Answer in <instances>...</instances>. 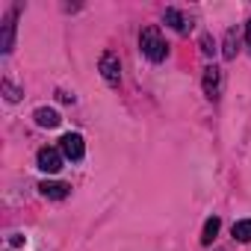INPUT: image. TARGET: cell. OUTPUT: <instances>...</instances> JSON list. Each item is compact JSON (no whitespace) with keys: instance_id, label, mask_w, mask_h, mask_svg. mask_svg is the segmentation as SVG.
I'll return each instance as SVG.
<instances>
[{"instance_id":"1","label":"cell","mask_w":251,"mask_h":251,"mask_svg":"<svg viewBox=\"0 0 251 251\" xmlns=\"http://www.w3.org/2000/svg\"><path fill=\"white\" fill-rule=\"evenodd\" d=\"M139 48H142V53H145L151 62H163L166 53H169V45L163 42V36H160L157 27H145V30L139 33Z\"/></svg>"},{"instance_id":"2","label":"cell","mask_w":251,"mask_h":251,"mask_svg":"<svg viewBox=\"0 0 251 251\" xmlns=\"http://www.w3.org/2000/svg\"><path fill=\"white\" fill-rule=\"evenodd\" d=\"M59 151H62V157H68L71 163H77V160H83V154H86V145H83V136H80V133H65V136L59 139Z\"/></svg>"},{"instance_id":"3","label":"cell","mask_w":251,"mask_h":251,"mask_svg":"<svg viewBox=\"0 0 251 251\" xmlns=\"http://www.w3.org/2000/svg\"><path fill=\"white\" fill-rule=\"evenodd\" d=\"M100 74H103V80H106L109 86H118L121 68H118V56H115L112 50H106V53L100 56Z\"/></svg>"},{"instance_id":"4","label":"cell","mask_w":251,"mask_h":251,"mask_svg":"<svg viewBox=\"0 0 251 251\" xmlns=\"http://www.w3.org/2000/svg\"><path fill=\"white\" fill-rule=\"evenodd\" d=\"M36 160H39V169L48 175H56L62 169V151H56V148H42Z\"/></svg>"},{"instance_id":"5","label":"cell","mask_w":251,"mask_h":251,"mask_svg":"<svg viewBox=\"0 0 251 251\" xmlns=\"http://www.w3.org/2000/svg\"><path fill=\"white\" fill-rule=\"evenodd\" d=\"M15 18H18V9H12L3 21V42H0V50L3 53H9L12 45H15Z\"/></svg>"},{"instance_id":"6","label":"cell","mask_w":251,"mask_h":251,"mask_svg":"<svg viewBox=\"0 0 251 251\" xmlns=\"http://www.w3.org/2000/svg\"><path fill=\"white\" fill-rule=\"evenodd\" d=\"M219 89H222V74H219V68H216V65L204 68V92H207V98H219Z\"/></svg>"},{"instance_id":"7","label":"cell","mask_w":251,"mask_h":251,"mask_svg":"<svg viewBox=\"0 0 251 251\" xmlns=\"http://www.w3.org/2000/svg\"><path fill=\"white\" fill-rule=\"evenodd\" d=\"M39 189H42V195H45V198L59 201V198H65V195H68V189H71V186H68V183H59V180H45Z\"/></svg>"},{"instance_id":"8","label":"cell","mask_w":251,"mask_h":251,"mask_svg":"<svg viewBox=\"0 0 251 251\" xmlns=\"http://www.w3.org/2000/svg\"><path fill=\"white\" fill-rule=\"evenodd\" d=\"M59 112L56 109H48V106H42V109H36V124L39 127H59Z\"/></svg>"},{"instance_id":"9","label":"cell","mask_w":251,"mask_h":251,"mask_svg":"<svg viewBox=\"0 0 251 251\" xmlns=\"http://www.w3.org/2000/svg\"><path fill=\"white\" fill-rule=\"evenodd\" d=\"M166 24L172 27V30H177V33H186V18H183V12H177V9H166Z\"/></svg>"},{"instance_id":"10","label":"cell","mask_w":251,"mask_h":251,"mask_svg":"<svg viewBox=\"0 0 251 251\" xmlns=\"http://www.w3.org/2000/svg\"><path fill=\"white\" fill-rule=\"evenodd\" d=\"M219 227H222V222H219L216 216H213V219H207V225H204V233H201V242H204V245H213V239H216Z\"/></svg>"},{"instance_id":"11","label":"cell","mask_w":251,"mask_h":251,"mask_svg":"<svg viewBox=\"0 0 251 251\" xmlns=\"http://www.w3.org/2000/svg\"><path fill=\"white\" fill-rule=\"evenodd\" d=\"M233 236H236L239 242H251V219H239V222L233 225Z\"/></svg>"},{"instance_id":"12","label":"cell","mask_w":251,"mask_h":251,"mask_svg":"<svg viewBox=\"0 0 251 251\" xmlns=\"http://www.w3.org/2000/svg\"><path fill=\"white\" fill-rule=\"evenodd\" d=\"M225 59H233L236 56V30H227L225 33Z\"/></svg>"},{"instance_id":"13","label":"cell","mask_w":251,"mask_h":251,"mask_svg":"<svg viewBox=\"0 0 251 251\" xmlns=\"http://www.w3.org/2000/svg\"><path fill=\"white\" fill-rule=\"evenodd\" d=\"M3 92H6V100H12V103H15V100H21V92H18L12 83H3Z\"/></svg>"},{"instance_id":"14","label":"cell","mask_w":251,"mask_h":251,"mask_svg":"<svg viewBox=\"0 0 251 251\" xmlns=\"http://www.w3.org/2000/svg\"><path fill=\"white\" fill-rule=\"evenodd\" d=\"M201 50H204L207 56L213 53V42H210V36H201Z\"/></svg>"},{"instance_id":"15","label":"cell","mask_w":251,"mask_h":251,"mask_svg":"<svg viewBox=\"0 0 251 251\" xmlns=\"http://www.w3.org/2000/svg\"><path fill=\"white\" fill-rule=\"evenodd\" d=\"M245 42H248V48H251V21H248V27H245Z\"/></svg>"}]
</instances>
